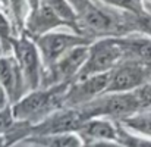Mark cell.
<instances>
[{
    "mask_svg": "<svg viewBox=\"0 0 151 147\" xmlns=\"http://www.w3.org/2000/svg\"><path fill=\"white\" fill-rule=\"evenodd\" d=\"M122 60H125V47L122 38L106 37L90 47L88 60L78 74V80H85L99 74L113 71Z\"/></svg>",
    "mask_w": 151,
    "mask_h": 147,
    "instance_id": "6da1fadb",
    "label": "cell"
},
{
    "mask_svg": "<svg viewBox=\"0 0 151 147\" xmlns=\"http://www.w3.org/2000/svg\"><path fill=\"white\" fill-rule=\"evenodd\" d=\"M68 93V84L53 87L49 91H35L19 100L13 107L15 119L19 121H37L44 118L49 112L63 101Z\"/></svg>",
    "mask_w": 151,
    "mask_h": 147,
    "instance_id": "7a4b0ae2",
    "label": "cell"
},
{
    "mask_svg": "<svg viewBox=\"0 0 151 147\" xmlns=\"http://www.w3.org/2000/svg\"><path fill=\"white\" fill-rule=\"evenodd\" d=\"M78 24H81L87 31L101 34V35H120L128 33L125 22V12L116 13L106 7H100L96 3H91L78 15Z\"/></svg>",
    "mask_w": 151,
    "mask_h": 147,
    "instance_id": "3957f363",
    "label": "cell"
},
{
    "mask_svg": "<svg viewBox=\"0 0 151 147\" xmlns=\"http://www.w3.org/2000/svg\"><path fill=\"white\" fill-rule=\"evenodd\" d=\"M141 106L139 100L134 93H110L107 97L93 100L84 104L79 110L87 116V119L93 116H113V118H129L132 116Z\"/></svg>",
    "mask_w": 151,
    "mask_h": 147,
    "instance_id": "277c9868",
    "label": "cell"
},
{
    "mask_svg": "<svg viewBox=\"0 0 151 147\" xmlns=\"http://www.w3.org/2000/svg\"><path fill=\"white\" fill-rule=\"evenodd\" d=\"M150 65L132 59H125L110 72L107 93H128L131 90H138L144 84L150 83Z\"/></svg>",
    "mask_w": 151,
    "mask_h": 147,
    "instance_id": "5b68a950",
    "label": "cell"
},
{
    "mask_svg": "<svg viewBox=\"0 0 151 147\" xmlns=\"http://www.w3.org/2000/svg\"><path fill=\"white\" fill-rule=\"evenodd\" d=\"M88 43L90 38L68 33H47L44 35L37 37V46L50 66L54 65L69 50L78 46H87Z\"/></svg>",
    "mask_w": 151,
    "mask_h": 147,
    "instance_id": "8992f818",
    "label": "cell"
},
{
    "mask_svg": "<svg viewBox=\"0 0 151 147\" xmlns=\"http://www.w3.org/2000/svg\"><path fill=\"white\" fill-rule=\"evenodd\" d=\"M110 72L88 77L85 80H78V83H75L68 90L65 101L72 106H84L93 101L99 94L107 91L110 83Z\"/></svg>",
    "mask_w": 151,
    "mask_h": 147,
    "instance_id": "52a82bcc",
    "label": "cell"
},
{
    "mask_svg": "<svg viewBox=\"0 0 151 147\" xmlns=\"http://www.w3.org/2000/svg\"><path fill=\"white\" fill-rule=\"evenodd\" d=\"M88 54H90V47L85 46H78L65 53L54 65H51L53 78L59 83L66 84L72 78L78 77L85 62L88 60Z\"/></svg>",
    "mask_w": 151,
    "mask_h": 147,
    "instance_id": "ba28073f",
    "label": "cell"
},
{
    "mask_svg": "<svg viewBox=\"0 0 151 147\" xmlns=\"http://www.w3.org/2000/svg\"><path fill=\"white\" fill-rule=\"evenodd\" d=\"M85 121L88 119L81 110L60 112V113H56L50 118H47L40 125H37L35 133L41 135H57V134H66L75 130L79 131Z\"/></svg>",
    "mask_w": 151,
    "mask_h": 147,
    "instance_id": "9c48e42d",
    "label": "cell"
},
{
    "mask_svg": "<svg viewBox=\"0 0 151 147\" xmlns=\"http://www.w3.org/2000/svg\"><path fill=\"white\" fill-rule=\"evenodd\" d=\"M15 53H16V60L19 68L22 69L24 75L27 77V81L29 85L34 88L37 87L38 83V51L32 41L28 38H19L13 41Z\"/></svg>",
    "mask_w": 151,
    "mask_h": 147,
    "instance_id": "30bf717a",
    "label": "cell"
},
{
    "mask_svg": "<svg viewBox=\"0 0 151 147\" xmlns=\"http://www.w3.org/2000/svg\"><path fill=\"white\" fill-rule=\"evenodd\" d=\"M59 25H68V24L51 9L49 4H46L41 0H40V4L32 10V13H31V16H29L28 22H27L29 34H32L35 37H40V35H44V34L50 33V30L59 27Z\"/></svg>",
    "mask_w": 151,
    "mask_h": 147,
    "instance_id": "8fae6325",
    "label": "cell"
},
{
    "mask_svg": "<svg viewBox=\"0 0 151 147\" xmlns=\"http://www.w3.org/2000/svg\"><path fill=\"white\" fill-rule=\"evenodd\" d=\"M19 69L18 60L12 57L0 59V84L12 98H16L19 91Z\"/></svg>",
    "mask_w": 151,
    "mask_h": 147,
    "instance_id": "7c38bea8",
    "label": "cell"
},
{
    "mask_svg": "<svg viewBox=\"0 0 151 147\" xmlns=\"http://www.w3.org/2000/svg\"><path fill=\"white\" fill-rule=\"evenodd\" d=\"M85 138L90 141L97 140H117V130L109 122L101 119H88L84 122V125L79 130Z\"/></svg>",
    "mask_w": 151,
    "mask_h": 147,
    "instance_id": "4fadbf2b",
    "label": "cell"
},
{
    "mask_svg": "<svg viewBox=\"0 0 151 147\" xmlns=\"http://www.w3.org/2000/svg\"><path fill=\"white\" fill-rule=\"evenodd\" d=\"M122 43L125 47V59H132L151 65L150 38H122Z\"/></svg>",
    "mask_w": 151,
    "mask_h": 147,
    "instance_id": "5bb4252c",
    "label": "cell"
},
{
    "mask_svg": "<svg viewBox=\"0 0 151 147\" xmlns=\"http://www.w3.org/2000/svg\"><path fill=\"white\" fill-rule=\"evenodd\" d=\"M41 1L49 4L68 25H73L75 28H78V25H76L78 24V15L68 0H41Z\"/></svg>",
    "mask_w": 151,
    "mask_h": 147,
    "instance_id": "9a60e30c",
    "label": "cell"
},
{
    "mask_svg": "<svg viewBox=\"0 0 151 147\" xmlns=\"http://www.w3.org/2000/svg\"><path fill=\"white\" fill-rule=\"evenodd\" d=\"M122 124L128 125L129 128L150 135L151 137V113H142V115H132L129 118L122 119Z\"/></svg>",
    "mask_w": 151,
    "mask_h": 147,
    "instance_id": "2e32d148",
    "label": "cell"
},
{
    "mask_svg": "<svg viewBox=\"0 0 151 147\" xmlns=\"http://www.w3.org/2000/svg\"><path fill=\"white\" fill-rule=\"evenodd\" d=\"M41 141L49 147H82L79 138L70 134H57V135H46Z\"/></svg>",
    "mask_w": 151,
    "mask_h": 147,
    "instance_id": "e0dca14e",
    "label": "cell"
},
{
    "mask_svg": "<svg viewBox=\"0 0 151 147\" xmlns=\"http://www.w3.org/2000/svg\"><path fill=\"white\" fill-rule=\"evenodd\" d=\"M106 4H110L116 9H122L125 12H131V13H142L144 12V6H142V0H101Z\"/></svg>",
    "mask_w": 151,
    "mask_h": 147,
    "instance_id": "ac0fdd59",
    "label": "cell"
},
{
    "mask_svg": "<svg viewBox=\"0 0 151 147\" xmlns=\"http://www.w3.org/2000/svg\"><path fill=\"white\" fill-rule=\"evenodd\" d=\"M117 140L126 147H151L150 141H142V140L134 138L129 134H126L125 131H117Z\"/></svg>",
    "mask_w": 151,
    "mask_h": 147,
    "instance_id": "d6986e66",
    "label": "cell"
},
{
    "mask_svg": "<svg viewBox=\"0 0 151 147\" xmlns=\"http://www.w3.org/2000/svg\"><path fill=\"white\" fill-rule=\"evenodd\" d=\"M13 109L4 107L3 110H0V134L10 130V127L13 125Z\"/></svg>",
    "mask_w": 151,
    "mask_h": 147,
    "instance_id": "ffe728a7",
    "label": "cell"
},
{
    "mask_svg": "<svg viewBox=\"0 0 151 147\" xmlns=\"http://www.w3.org/2000/svg\"><path fill=\"white\" fill-rule=\"evenodd\" d=\"M135 94L142 107L151 106V83H147L142 87H139L138 90H135Z\"/></svg>",
    "mask_w": 151,
    "mask_h": 147,
    "instance_id": "44dd1931",
    "label": "cell"
},
{
    "mask_svg": "<svg viewBox=\"0 0 151 147\" xmlns=\"http://www.w3.org/2000/svg\"><path fill=\"white\" fill-rule=\"evenodd\" d=\"M69 3H70V6L73 7V10L76 12V15H79L90 3H91V0H68Z\"/></svg>",
    "mask_w": 151,
    "mask_h": 147,
    "instance_id": "7402d4cb",
    "label": "cell"
},
{
    "mask_svg": "<svg viewBox=\"0 0 151 147\" xmlns=\"http://www.w3.org/2000/svg\"><path fill=\"white\" fill-rule=\"evenodd\" d=\"M9 35H10V30H9V24H7V21L0 15V37H1V40H7L9 38Z\"/></svg>",
    "mask_w": 151,
    "mask_h": 147,
    "instance_id": "603a6c76",
    "label": "cell"
},
{
    "mask_svg": "<svg viewBox=\"0 0 151 147\" xmlns=\"http://www.w3.org/2000/svg\"><path fill=\"white\" fill-rule=\"evenodd\" d=\"M84 147H122V146L120 144H116L113 141H109V140H97V141L87 143Z\"/></svg>",
    "mask_w": 151,
    "mask_h": 147,
    "instance_id": "cb8c5ba5",
    "label": "cell"
},
{
    "mask_svg": "<svg viewBox=\"0 0 151 147\" xmlns=\"http://www.w3.org/2000/svg\"><path fill=\"white\" fill-rule=\"evenodd\" d=\"M6 94H7V91L4 90V87L0 84V110H3L4 107H6Z\"/></svg>",
    "mask_w": 151,
    "mask_h": 147,
    "instance_id": "d4e9b609",
    "label": "cell"
},
{
    "mask_svg": "<svg viewBox=\"0 0 151 147\" xmlns=\"http://www.w3.org/2000/svg\"><path fill=\"white\" fill-rule=\"evenodd\" d=\"M29 3H31V4H32V7L35 9V7L40 4V0H29Z\"/></svg>",
    "mask_w": 151,
    "mask_h": 147,
    "instance_id": "484cf974",
    "label": "cell"
}]
</instances>
